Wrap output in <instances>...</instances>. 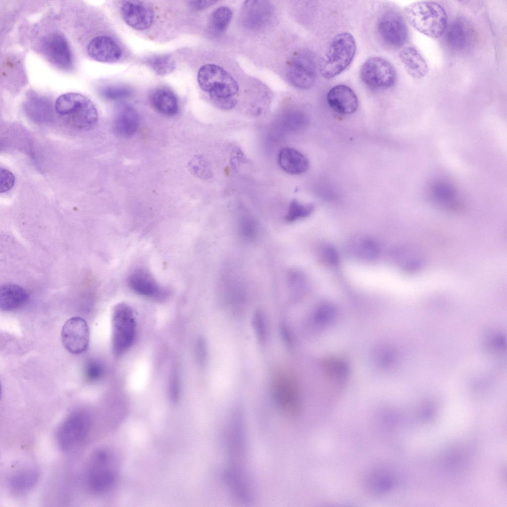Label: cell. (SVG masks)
Masks as SVG:
<instances>
[{
    "label": "cell",
    "instance_id": "6da1fadb",
    "mask_svg": "<svg viewBox=\"0 0 507 507\" xmlns=\"http://www.w3.org/2000/svg\"><path fill=\"white\" fill-rule=\"evenodd\" d=\"M197 79L200 87L209 94L219 107L230 109L234 106L238 84L223 68L214 64L203 65L198 71Z\"/></svg>",
    "mask_w": 507,
    "mask_h": 507
},
{
    "label": "cell",
    "instance_id": "7a4b0ae2",
    "mask_svg": "<svg viewBox=\"0 0 507 507\" xmlns=\"http://www.w3.org/2000/svg\"><path fill=\"white\" fill-rule=\"evenodd\" d=\"M405 14L410 24L426 36L437 39L442 36L448 26L444 7L432 1H416L406 5Z\"/></svg>",
    "mask_w": 507,
    "mask_h": 507
},
{
    "label": "cell",
    "instance_id": "3957f363",
    "mask_svg": "<svg viewBox=\"0 0 507 507\" xmlns=\"http://www.w3.org/2000/svg\"><path fill=\"white\" fill-rule=\"evenodd\" d=\"M55 109L61 119L71 127L78 130L93 128L98 120V113L92 101L79 93H67L59 96Z\"/></svg>",
    "mask_w": 507,
    "mask_h": 507
},
{
    "label": "cell",
    "instance_id": "277c9868",
    "mask_svg": "<svg viewBox=\"0 0 507 507\" xmlns=\"http://www.w3.org/2000/svg\"><path fill=\"white\" fill-rule=\"evenodd\" d=\"M118 473L113 454L106 450H98L92 456L86 474L88 489L96 494L109 492L114 486Z\"/></svg>",
    "mask_w": 507,
    "mask_h": 507
},
{
    "label": "cell",
    "instance_id": "5b68a950",
    "mask_svg": "<svg viewBox=\"0 0 507 507\" xmlns=\"http://www.w3.org/2000/svg\"><path fill=\"white\" fill-rule=\"evenodd\" d=\"M356 48L355 40L350 33H342L335 36L320 61L321 75L331 78L343 72L352 63Z\"/></svg>",
    "mask_w": 507,
    "mask_h": 507
},
{
    "label": "cell",
    "instance_id": "8992f818",
    "mask_svg": "<svg viewBox=\"0 0 507 507\" xmlns=\"http://www.w3.org/2000/svg\"><path fill=\"white\" fill-rule=\"evenodd\" d=\"M111 323L113 349L121 354L129 349L136 338V322L131 307L123 303L117 304L113 311Z\"/></svg>",
    "mask_w": 507,
    "mask_h": 507
},
{
    "label": "cell",
    "instance_id": "52a82bcc",
    "mask_svg": "<svg viewBox=\"0 0 507 507\" xmlns=\"http://www.w3.org/2000/svg\"><path fill=\"white\" fill-rule=\"evenodd\" d=\"M92 424L91 414L79 409L71 412L63 421L56 433L59 447L68 450L83 441L89 433Z\"/></svg>",
    "mask_w": 507,
    "mask_h": 507
},
{
    "label": "cell",
    "instance_id": "ba28073f",
    "mask_svg": "<svg viewBox=\"0 0 507 507\" xmlns=\"http://www.w3.org/2000/svg\"><path fill=\"white\" fill-rule=\"evenodd\" d=\"M360 77L362 82L371 88L386 89L394 85L397 73L388 60L380 57H373L364 63Z\"/></svg>",
    "mask_w": 507,
    "mask_h": 507
},
{
    "label": "cell",
    "instance_id": "9c48e42d",
    "mask_svg": "<svg viewBox=\"0 0 507 507\" xmlns=\"http://www.w3.org/2000/svg\"><path fill=\"white\" fill-rule=\"evenodd\" d=\"M273 392L276 403L283 414L289 418L296 416L300 408V396L294 379L286 373L277 374L274 379Z\"/></svg>",
    "mask_w": 507,
    "mask_h": 507
},
{
    "label": "cell",
    "instance_id": "30bf717a",
    "mask_svg": "<svg viewBox=\"0 0 507 507\" xmlns=\"http://www.w3.org/2000/svg\"><path fill=\"white\" fill-rule=\"evenodd\" d=\"M289 82L298 89L310 88L315 82L316 66L313 56L308 51L296 52L291 60L287 70Z\"/></svg>",
    "mask_w": 507,
    "mask_h": 507
},
{
    "label": "cell",
    "instance_id": "8fae6325",
    "mask_svg": "<svg viewBox=\"0 0 507 507\" xmlns=\"http://www.w3.org/2000/svg\"><path fill=\"white\" fill-rule=\"evenodd\" d=\"M378 34L387 45L400 47L406 42L408 30L406 22L398 12L390 10L385 12L377 23Z\"/></svg>",
    "mask_w": 507,
    "mask_h": 507
},
{
    "label": "cell",
    "instance_id": "7c38bea8",
    "mask_svg": "<svg viewBox=\"0 0 507 507\" xmlns=\"http://www.w3.org/2000/svg\"><path fill=\"white\" fill-rule=\"evenodd\" d=\"M65 349L73 354H79L88 349L90 332L86 321L80 317H73L64 323L61 334Z\"/></svg>",
    "mask_w": 507,
    "mask_h": 507
},
{
    "label": "cell",
    "instance_id": "4fadbf2b",
    "mask_svg": "<svg viewBox=\"0 0 507 507\" xmlns=\"http://www.w3.org/2000/svg\"><path fill=\"white\" fill-rule=\"evenodd\" d=\"M42 44L44 54L52 64L65 70L72 68V53L64 36L58 33L51 34L44 38Z\"/></svg>",
    "mask_w": 507,
    "mask_h": 507
},
{
    "label": "cell",
    "instance_id": "5bb4252c",
    "mask_svg": "<svg viewBox=\"0 0 507 507\" xmlns=\"http://www.w3.org/2000/svg\"><path fill=\"white\" fill-rule=\"evenodd\" d=\"M120 10L125 23L137 30L142 31L149 28L153 20L154 14L152 8L142 1H121Z\"/></svg>",
    "mask_w": 507,
    "mask_h": 507
},
{
    "label": "cell",
    "instance_id": "9a60e30c",
    "mask_svg": "<svg viewBox=\"0 0 507 507\" xmlns=\"http://www.w3.org/2000/svg\"><path fill=\"white\" fill-rule=\"evenodd\" d=\"M129 287L135 293L151 298H165L167 289L160 285L147 270L139 268L134 270L128 278Z\"/></svg>",
    "mask_w": 507,
    "mask_h": 507
},
{
    "label": "cell",
    "instance_id": "2e32d148",
    "mask_svg": "<svg viewBox=\"0 0 507 507\" xmlns=\"http://www.w3.org/2000/svg\"><path fill=\"white\" fill-rule=\"evenodd\" d=\"M445 33L446 44L456 51H464L468 49L474 39L471 26L463 18L453 20L447 26Z\"/></svg>",
    "mask_w": 507,
    "mask_h": 507
},
{
    "label": "cell",
    "instance_id": "e0dca14e",
    "mask_svg": "<svg viewBox=\"0 0 507 507\" xmlns=\"http://www.w3.org/2000/svg\"><path fill=\"white\" fill-rule=\"evenodd\" d=\"M87 52L95 60L107 63L118 61L122 54L121 50L116 42L106 36L93 38L88 45Z\"/></svg>",
    "mask_w": 507,
    "mask_h": 507
},
{
    "label": "cell",
    "instance_id": "ac0fdd59",
    "mask_svg": "<svg viewBox=\"0 0 507 507\" xmlns=\"http://www.w3.org/2000/svg\"><path fill=\"white\" fill-rule=\"evenodd\" d=\"M272 12L271 6L267 1H245L242 11L243 23L249 28H260L268 22Z\"/></svg>",
    "mask_w": 507,
    "mask_h": 507
},
{
    "label": "cell",
    "instance_id": "d6986e66",
    "mask_svg": "<svg viewBox=\"0 0 507 507\" xmlns=\"http://www.w3.org/2000/svg\"><path fill=\"white\" fill-rule=\"evenodd\" d=\"M327 100L329 106L336 112L343 114L355 112L358 107L356 95L349 87L338 85L328 92Z\"/></svg>",
    "mask_w": 507,
    "mask_h": 507
},
{
    "label": "cell",
    "instance_id": "ffe728a7",
    "mask_svg": "<svg viewBox=\"0 0 507 507\" xmlns=\"http://www.w3.org/2000/svg\"><path fill=\"white\" fill-rule=\"evenodd\" d=\"M140 116L136 110L127 104H121L113 123L114 132L123 138L132 137L140 126Z\"/></svg>",
    "mask_w": 507,
    "mask_h": 507
},
{
    "label": "cell",
    "instance_id": "44dd1931",
    "mask_svg": "<svg viewBox=\"0 0 507 507\" xmlns=\"http://www.w3.org/2000/svg\"><path fill=\"white\" fill-rule=\"evenodd\" d=\"M399 57L406 71L411 77L421 79L427 74L428 65L414 47L408 46L403 48L399 53Z\"/></svg>",
    "mask_w": 507,
    "mask_h": 507
},
{
    "label": "cell",
    "instance_id": "7402d4cb",
    "mask_svg": "<svg viewBox=\"0 0 507 507\" xmlns=\"http://www.w3.org/2000/svg\"><path fill=\"white\" fill-rule=\"evenodd\" d=\"M278 163L285 172L291 174H300L309 168L308 159L301 152L291 148H284L278 154Z\"/></svg>",
    "mask_w": 507,
    "mask_h": 507
},
{
    "label": "cell",
    "instance_id": "603a6c76",
    "mask_svg": "<svg viewBox=\"0 0 507 507\" xmlns=\"http://www.w3.org/2000/svg\"><path fill=\"white\" fill-rule=\"evenodd\" d=\"M150 100L153 108L159 113L168 116L175 115L178 110V102L175 95L164 87L154 89Z\"/></svg>",
    "mask_w": 507,
    "mask_h": 507
},
{
    "label": "cell",
    "instance_id": "cb8c5ba5",
    "mask_svg": "<svg viewBox=\"0 0 507 507\" xmlns=\"http://www.w3.org/2000/svg\"><path fill=\"white\" fill-rule=\"evenodd\" d=\"M28 294L22 287L14 284L1 286L0 307L3 311H11L22 306L28 300Z\"/></svg>",
    "mask_w": 507,
    "mask_h": 507
},
{
    "label": "cell",
    "instance_id": "d4e9b609",
    "mask_svg": "<svg viewBox=\"0 0 507 507\" xmlns=\"http://www.w3.org/2000/svg\"><path fill=\"white\" fill-rule=\"evenodd\" d=\"M25 107L28 115L35 121H47L52 115L51 102L41 96H30L25 102Z\"/></svg>",
    "mask_w": 507,
    "mask_h": 507
},
{
    "label": "cell",
    "instance_id": "484cf974",
    "mask_svg": "<svg viewBox=\"0 0 507 507\" xmlns=\"http://www.w3.org/2000/svg\"><path fill=\"white\" fill-rule=\"evenodd\" d=\"M39 478L38 472L34 469H21L13 473L8 480L10 487L18 492H27L33 488Z\"/></svg>",
    "mask_w": 507,
    "mask_h": 507
},
{
    "label": "cell",
    "instance_id": "4316f807",
    "mask_svg": "<svg viewBox=\"0 0 507 507\" xmlns=\"http://www.w3.org/2000/svg\"><path fill=\"white\" fill-rule=\"evenodd\" d=\"M147 64L159 75H167L173 72L176 68L174 59L168 54L153 55L147 60Z\"/></svg>",
    "mask_w": 507,
    "mask_h": 507
},
{
    "label": "cell",
    "instance_id": "83f0119b",
    "mask_svg": "<svg viewBox=\"0 0 507 507\" xmlns=\"http://www.w3.org/2000/svg\"><path fill=\"white\" fill-rule=\"evenodd\" d=\"M232 10L227 6L217 8L211 16V26L214 31L218 34L223 32L229 25L232 18Z\"/></svg>",
    "mask_w": 507,
    "mask_h": 507
},
{
    "label": "cell",
    "instance_id": "f1b7e54d",
    "mask_svg": "<svg viewBox=\"0 0 507 507\" xmlns=\"http://www.w3.org/2000/svg\"><path fill=\"white\" fill-rule=\"evenodd\" d=\"M238 228L242 237L247 240L254 239L258 232V225L254 217L248 213L241 215L238 220Z\"/></svg>",
    "mask_w": 507,
    "mask_h": 507
},
{
    "label": "cell",
    "instance_id": "f546056e",
    "mask_svg": "<svg viewBox=\"0 0 507 507\" xmlns=\"http://www.w3.org/2000/svg\"><path fill=\"white\" fill-rule=\"evenodd\" d=\"M313 208V205L311 204H303L294 200L289 204L286 219L289 222H293L305 217L310 214Z\"/></svg>",
    "mask_w": 507,
    "mask_h": 507
},
{
    "label": "cell",
    "instance_id": "4dcf8cb0",
    "mask_svg": "<svg viewBox=\"0 0 507 507\" xmlns=\"http://www.w3.org/2000/svg\"><path fill=\"white\" fill-rule=\"evenodd\" d=\"M100 93L104 98L109 100H118L130 96L132 89L125 86H108L101 88Z\"/></svg>",
    "mask_w": 507,
    "mask_h": 507
},
{
    "label": "cell",
    "instance_id": "1f68e13d",
    "mask_svg": "<svg viewBox=\"0 0 507 507\" xmlns=\"http://www.w3.org/2000/svg\"><path fill=\"white\" fill-rule=\"evenodd\" d=\"M103 371V367L101 362L98 360H91L85 366V377L88 382H95L102 377Z\"/></svg>",
    "mask_w": 507,
    "mask_h": 507
},
{
    "label": "cell",
    "instance_id": "d6a6232c",
    "mask_svg": "<svg viewBox=\"0 0 507 507\" xmlns=\"http://www.w3.org/2000/svg\"><path fill=\"white\" fill-rule=\"evenodd\" d=\"M253 324L257 338L260 342H264L267 337V324L263 313L257 311L253 318Z\"/></svg>",
    "mask_w": 507,
    "mask_h": 507
},
{
    "label": "cell",
    "instance_id": "836d02e7",
    "mask_svg": "<svg viewBox=\"0 0 507 507\" xmlns=\"http://www.w3.org/2000/svg\"><path fill=\"white\" fill-rule=\"evenodd\" d=\"M359 246V254L363 258L372 259L377 256L379 247L374 241L366 239L361 242Z\"/></svg>",
    "mask_w": 507,
    "mask_h": 507
},
{
    "label": "cell",
    "instance_id": "e575fe53",
    "mask_svg": "<svg viewBox=\"0 0 507 507\" xmlns=\"http://www.w3.org/2000/svg\"><path fill=\"white\" fill-rule=\"evenodd\" d=\"M191 169L197 176L205 178L210 176L209 166L205 160L201 156L196 157L190 164Z\"/></svg>",
    "mask_w": 507,
    "mask_h": 507
},
{
    "label": "cell",
    "instance_id": "d590c367",
    "mask_svg": "<svg viewBox=\"0 0 507 507\" xmlns=\"http://www.w3.org/2000/svg\"><path fill=\"white\" fill-rule=\"evenodd\" d=\"M0 193H5L10 190L13 186L15 178L10 171L4 168H0Z\"/></svg>",
    "mask_w": 507,
    "mask_h": 507
},
{
    "label": "cell",
    "instance_id": "8d00e7d4",
    "mask_svg": "<svg viewBox=\"0 0 507 507\" xmlns=\"http://www.w3.org/2000/svg\"><path fill=\"white\" fill-rule=\"evenodd\" d=\"M323 258L328 264L334 266L339 261L338 253L335 249L330 246L325 247L322 252Z\"/></svg>",
    "mask_w": 507,
    "mask_h": 507
},
{
    "label": "cell",
    "instance_id": "74e56055",
    "mask_svg": "<svg viewBox=\"0 0 507 507\" xmlns=\"http://www.w3.org/2000/svg\"><path fill=\"white\" fill-rule=\"evenodd\" d=\"M216 0H194L189 1V5L193 9L200 10L214 4Z\"/></svg>",
    "mask_w": 507,
    "mask_h": 507
},
{
    "label": "cell",
    "instance_id": "f35d334b",
    "mask_svg": "<svg viewBox=\"0 0 507 507\" xmlns=\"http://www.w3.org/2000/svg\"><path fill=\"white\" fill-rule=\"evenodd\" d=\"M198 347V355L199 356L200 361L203 362L204 361L206 355V346L204 341H200Z\"/></svg>",
    "mask_w": 507,
    "mask_h": 507
}]
</instances>
